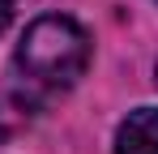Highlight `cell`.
<instances>
[{
  "label": "cell",
  "mask_w": 158,
  "mask_h": 154,
  "mask_svg": "<svg viewBox=\"0 0 158 154\" xmlns=\"http://www.w3.org/2000/svg\"><path fill=\"white\" fill-rule=\"evenodd\" d=\"M13 60H17V73L26 77L30 86L69 90L85 73V64H90V34L73 17L47 13V17H39V22L26 26Z\"/></svg>",
  "instance_id": "1"
},
{
  "label": "cell",
  "mask_w": 158,
  "mask_h": 154,
  "mask_svg": "<svg viewBox=\"0 0 158 154\" xmlns=\"http://www.w3.org/2000/svg\"><path fill=\"white\" fill-rule=\"evenodd\" d=\"M115 154H158V107H137L115 128Z\"/></svg>",
  "instance_id": "2"
},
{
  "label": "cell",
  "mask_w": 158,
  "mask_h": 154,
  "mask_svg": "<svg viewBox=\"0 0 158 154\" xmlns=\"http://www.w3.org/2000/svg\"><path fill=\"white\" fill-rule=\"evenodd\" d=\"M9 17H13V0H0V30L9 26Z\"/></svg>",
  "instance_id": "3"
},
{
  "label": "cell",
  "mask_w": 158,
  "mask_h": 154,
  "mask_svg": "<svg viewBox=\"0 0 158 154\" xmlns=\"http://www.w3.org/2000/svg\"><path fill=\"white\" fill-rule=\"evenodd\" d=\"M154 81H158V60H154Z\"/></svg>",
  "instance_id": "4"
},
{
  "label": "cell",
  "mask_w": 158,
  "mask_h": 154,
  "mask_svg": "<svg viewBox=\"0 0 158 154\" xmlns=\"http://www.w3.org/2000/svg\"><path fill=\"white\" fill-rule=\"evenodd\" d=\"M0 133H4V124H0Z\"/></svg>",
  "instance_id": "5"
}]
</instances>
